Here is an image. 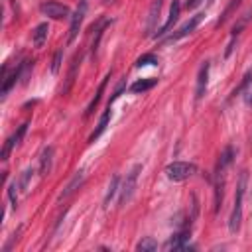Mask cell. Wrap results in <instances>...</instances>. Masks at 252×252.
Masks as SVG:
<instances>
[{"label": "cell", "instance_id": "1", "mask_svg": "<svg viewBox=\"0 0 252 252\" xmlns=\"http://www.w3.org/2000/svg\"><path fill=\"white\" fill-rule=\"evenodd\" d=\"M246 171L240 173L238 183H236V195H234V205L228 217V230L234 234L240 230V222H242V201H244V189H246Z\"/></svg>", "mask_w": 252, "mask_h": 252}, {"label": "cell", "instance_id": "2", "mask_svg": "<svg viewBox=\"0 0 252 252\" xmlns=\"http://www.w3.org/2000/svg\"><path fill=\"white\" fill-rule=\"evenodd\" d=\"M140 171H142V165H140V163H136V165L126 173V179H124V183H122V187H120V197H118L120 207L128 205V203L132 201L134 191H136V183H138V175H140Z\"/></svg>", "mask_w": 252, "mask_h": 252}, {"label": "cell", "instance_id": "3", "mask_svg": "<svg viewBox=\"0 0 252 252\" xmlns=\"http://www.w3.org/2000/svg\"><path fill=\"white\" fill-rule=\"evenodd\" d=\"M197 173V165L191 161H173L165 167V175L169 181H185Z\"/></svg>", "mask_w": 252, "mask_h": 252}, {"label": "cell", "instance_id": "4", "mask_svg": "<svg viewBox=\"0 0 252 252\" xmlns=\"http://www.w3.org/2000/svg\"><path fill=\"white\" fill-rule=\"evenodd\" d=\"M39 10H41L43 16L53 18V20H63V18H69V14H71L69 6H65V4H61V2H57V0H47V2H43V4L39 6Z\"/></svg>", "mask_w": 252, "mask_h": 252}, {"label": "cell", "instance_id": "5", "mask_svg": "<svg viewBox=\"0 0 252 252\" xmlns=\"http://www.w3.org/2000/svg\"><path fill=\"white\" fill-rule=\"evenodd\" d=\"M203 16H205V14H195V16H191V18H189V22H185V24H183V26H181L177 32H173V33H171V35H169L165 41H167V43H173V41H179V39L187 37L189 33H193V32H195V28L201 24Z\"/></svg>", "mask_w": 252, "mask_h": 252}, {"label": "cell", "instance_id": "6", "mask_svg": "<svg viewBox=\"0 0 252 252\" xmlns=\"http://www.w3.org/2000/svg\"><path fill=\"white\" fill-rule=\"evenodd\" d=\"M28 126H30L28 122L20 124V126H18V130H16V132H14V134L4 142V148H2V154H0V158H2L4 161L10 158V152H12L16 146H20V144H22V140H24V136H26V132H28Z\"/></svg>", "mask_w": 252, "mask_h": 252}, {"label": "cell", "instance_id": "7", "mask_svg": "<svg viewBox=\"0 0 252 252\" xmlns=\"http://www.w3.org/2000/svg\"><path fill=\"white\" fill-rule=\"evenodd\" d=\"M179 12H181V2L179 0H173L171 2V6H169V16H167V20H165V24L161 26V28H158V32L154 33L156 37H161V35H165L171 28H173V24L177 22V18H179Z\"/></svg>", "mask_w": 252, "mask_h": 252}, {"label": "cell", "instance_id": "8", "mask_svg": "<svg viewBox=\"0 0 252 252\" xmlns=\"http://www.w3.org/2000/svg\"><path fill=\"white\" fill-rule=\"evenodd\" d=\"M209 69H211V63L205 61L199 69V75H197V87H195V100L199 102L203 96H205V91H207V83H209Z\"/></svg>", "mask_w": 252, "mask_h": 252}, {"label": "cell", "instance_id": "9", "mask_svg": "<svg viewBox=\"0 0 252 252\" xmlns=\"http://www.w3.org/2000/svg\"><path fill=\"white\" fill-rule=\"evenodd\" d=\"M85 10H87V4L81 2V6L77 8V12L71 16V28H69V35H67V41H69V43H71V41L77 37V33H79V28H81L83 18H85Z\"/></svg>", "mask_w": 252, "mask_h": 252}, {"label": "cell", "instance_id": "10", "mask_svg": "<svg viewBox=\"0 0 252 252\" xmlns=\"http://www.w3.org/2000/svg\"><path fill=\"white\" fill-rule=\"evenodd\" d=\"M159 12H161V0H154L150 6V14H148V26L146 32L150 35H154L158 32V20H159Z\"/></svg>", "mask_w": 252, "mask_h": 252}, {"label": "cell", "instance_id": "11", "mask_svg": "<svg viewBox=\"0 0 252 252\" xmlns=\"http://www.w3.org/2000/svg\"><path fill=\"white\" fill-rule=\"evenodd\" d=\"M83 179H85V173H83V171H77V173L73 175V179L67 183V187L61 191V195L57 197V201H59V203H61V201H67V199H69V197H71V195H73V193H75V191L81 187Z\"/></svg>", "mask_w": 252, "mask_h": 252}, {"label": "cell", "instance_id": "12", "mask_svg": "<svg viewBox=\"0 0 252 252\" xmlns=\"http://www.w3.org/2000/svg\"><path fill=\"white\" fill-rule=\"evenodd\" d=\"M79 61H81V55H75L73 57V61H71V67H69V73H67V79H65V85L61 87V94H67L69 91H71V87H73V83H75V79H77V67H79Z\"/></svg>", "mask_w": 252, "mask_h": 252}, {"label": "cell", "instance_id": "13", "mask_svg": "<svg viewBox=\"0 0 252 252\" xmlns=\"http://www.w3.org/2000/svg\"><path fill=\"white\" fill-rule=\"evenodd\" d=\"M51 161H53V148L47 146V148H43V152L39 156V175L41 177H45L51 171Z\"/></svg>", "mask_w": 252, "mask_h": 252}, {"label": "cell", "instance_id": "14", "mask_svg": "<svg viewBox=\"0 0 252 252\" xmlns=\"http://www.w3.org/2000/svg\"><path fill=\"white\" fill-rule=\"evenodd\" d=\"M187 240H189V232H177L175 236H171L165 244V250H185L187 248Z\"/></svg>", "mask_w": 252, "mask_h": 252}, {"label": "cell", "instance_id": "15", "mask_svg": "<svg viewBox=\"0 0 252 252\" xmlns=\"http://www.w3.org/2000/svg\"><path fill=\"white\" fill-rule=\"evenodd\" d=\"M47 33H49V26L43 22L39 26H35V30L32 32V41L35 47H43V43L47 41Z\"/></svg>", "mask_w": 252, "mask_h": 252}, {"label": "cell", "instance_id": "16", "mask_svg": "<svg viewBox=\"0 0 252 252\" xmlns=\"http://www.w3.org/2000/svg\"><path fill=\"white\" fill-rule=\"evenodd\" d=\"M110 116H112V112H110V106L102 112V116H100V120H98V124H96V128L93 130V134L89 136V142H94L104 130H106V126H108V122H110Z\"/></svg>", "mask_w": 252, "mask_h": 252}, {"label": "cell", "instance_id": "17", "mask_svg": "<svg viewBox=\"0 0 252 252\" xmlns=\"http://www.w3.org/2000/svg\"><path fill=\"white\" fill-rule=\"evenodd\" d=\"M110 75L112 73H106L104 75V79L100 81V85H98V89H96V94L93 96V100L89 102V106H87V112H85V116H91L93 112H94V108H96V104H98V100H100V94H102V91H104V87H106V81L110 79Z\"/></svg>", "mask_w": 252, "mask_h": 252}, {"label": "cell", "instance_id": "18", "mask_svg": "<svg viewBox=\"0 0 252 252\" xmlns=\"http://www.w3.org/2000/svg\"><path fill=\"white\" fill-rule=\"evenodd\" d=\"M158 85V79H140V81H136V83H132V87H130V93H146V91H150L152 87H156Z\"/></svg>", "mask_w": 252, "mask_h": 252}, {"label": "cell", "instance_id": "19", "mask_svg": "<svg viewBox=\"0 0 252 252\" xmlns=\"http://www.w3.org/2000/svg\"><path fill=\"white\" fill-rule=\"evenodd\" d=\"M120 183V177L118 175H114L112 179H110V183H108V189H106V195H104V207H108L110 205V201L114 199V195H116V191H120L118 185Z\"/></svg>", "mask_w": 252, "mask_h": 252}, {"label": "cell", "instance_id": "20", "mask_svg": "<svg viewBox=\"0 0 252 252\" xmlns=\"http://www.w3.org/2000/svg\"><path fill=\"white\" fill-rule=\"evenodd\" d=\"M158 248V242L152 238V236H146V238H142L138 244H136V250L138 252H152V250H156Z\"/></svg>", "mask_w": 252, "mask_h": 252}, {"label": "cell", "instance_id": "21", "mask_svg": "<svg viewBox=\"0 0 252 252\" xmlns=\"http://www.w3.org/2000/svg\"><path fill=\"white\" fill-rule=\"evenodd\" d=\"M32 175H33V169H32V167H28V169L22 173V177H20V181H18V187H20V191H22V193H28V187H30V179H32Z\"/></svg>", "mask_w": 252, "mask_h": 252}, {"label": "cell", "instance_id": "22", "mask_svg": "<svg viewBox=\"0 0 252 252\" xmlns=\"http://www.w3.org/2000/svg\"><path fill=\"white\" fill-rule=\"evenodd\" d=\"M146 65H158V59H156V55H152V53H146V55L138 57V61H136V67H146Z\"/></svg>", "mask_w": 252, "mask_h": 252}, {"label": "cell", "instance_id": "23", "mask_svg": "<svg viewBox=\"0 0 252 252\" xmlns=\"http://www.w3.org/2000/svg\"><path fill=\"white\" fill-rule=\"evenodd\" d=\"M250 83H252V69H248V71H246V75H244L242 83L238 85V89H236L232 94H234V96H236V94H240L242 91H246V89H248V85H250Z\"/></svg>", "mask_w": 252, "mask_h": 252}, {"label": "cell", "instance_id": "24", "mask_svg": "<svg viewBox=\"0 0 252 252\" xmlns=\"http://www.w3.org/2000/svg\"><path fill=\"white\" fill-rule=\"evenodd\" d=\"M124 89H126V79H122V81H120V83L116 85V89H114L112 96L108 98V106H112V102H114V100H116V98H118V96H120V94L124 93Z\"/></svg>", "mask_w": 252, "mask_h": 252}, {"label": "cell", "instance_id": "25", "mask_svg": "<svg viewBox=\"0 0 252 252\" xmlns=\"http://www.w3.org/2000/svg\"><path fill=\"white\" fill-rule=\"evenodd\" d=\"M16 189H18V183H16V181H12V183L8 185V197H10V201H12V207H14V209L18 207V195H16Z\"/></svg>", "mask_w": 252, "mask_h": 252}, {"label": "cell", "instance_id": "26", "mask_svg": "<svg viewBox=\"0 0 252 252\" xmlns=\"http://www.w3.org/2000/svg\"><path fill=\"white\" fill-rule=\"evenodd\" d=\"M61 57H63V49H59L55 55H53V61H51V73H57L59 67H61Z\"/></svg>", "mask_w": 252, "mask_h": 252}, {"label": "cell", "instance_id": "27", "mask_svg": "<svg viewBox=\"0 0 252 252\" xmlns=\"http://www.w3.org/2000/svg\"><path fill=\"white\" fill-rule=\"evenodd\" d=\"M240 2H242V0H230V4H228V6H226V10H224V12H222V18H220V20H219V24H222V22H224V20H226V18H228V14H230V12H232V10H234V8H236V6H238V4H240Z\"/></svg>", "mask_w": 252, "mask_h": 252}, {"label": "cell", "instance_id": "28", "mask_svg": "<svg viewBox=\"0 0 252 252\" xmlns=\"http://www.w3.org/2000/svg\"><path fill=\"white\" fill-rule=\"evenodd\" d=\"M201 2H203V0H187L185 8H187V10H193V8H197V6L201 4Z\"/></svg>", "mask_w": 252, "mask_h": 252}]
</instances>
